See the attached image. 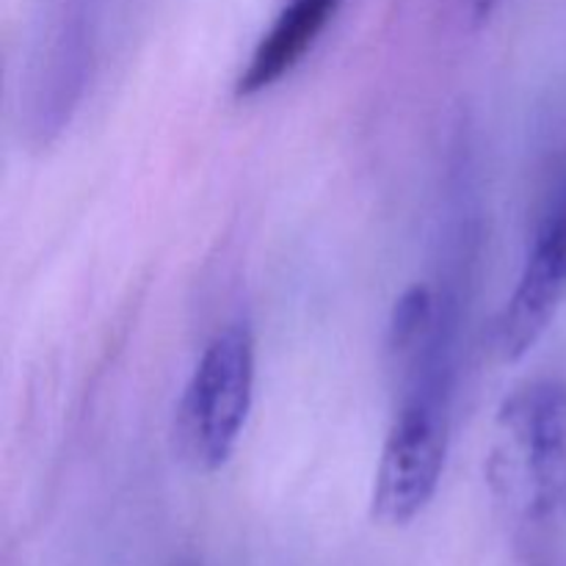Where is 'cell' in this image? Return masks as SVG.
I'll return each mask as SVG.
<instances>
[{
	"instance_id": "obj_1",
	"label": "cell",
	"mask_w": 566,
	"mask_h": 566,
	"mask_svg": "<svg viewBox=\"0 0 566 566\" xmlns=\"http://www.w3.org/2000/svg\"><path fill=\"white\" fill-rule=\"evenodd\" d=\"M457 329H440L396 368L401 401L374 479V517L407 525L434 501L448 457Z\"/></svg>"
},
{
	"instance_id": "obj_2",
	"label": "cell",
	"mask_w": 566,
	"mask_h": 566,
	"mask_svg": "<svg viewBox=\"0 0 566 566\" xmlns=\"http://www.w3.org/2000/svg\"><path fill=\"white\" fill-rule=\"evenodd\" d=\"M254 396V337L230 324L205 346L177 409L182 453L197 470L213 473L235 453Z\"/></svg>"
},
{
	"instance_id": "obj_3",
	"label": "cell",
	"mask_w": 566,
	"mask_h": 566,
	"mask_svg": "<svg viewBox=\"0 0 566 566\" xmlns=\"http://www.w3.org/2000/svg\"><path fill=\"white\" fill-rule=\"evenodd\" d=\"M501 426L512 440L497 462V486L525 520L553 517L566 506V385L534 381L501 409Z\"/></svg>"
},
{
	"instance_id": "obj_4",
	"label": "cell",
	"mask_w": 566,
	"mask_h": 566,
	"mask_svg": "<svg viewBox=\"0 0 566 566\" xmlns=\"http://www.w3.org/2000/svg\"><path fill=\"white\" fill-rule=\"evenodd\" d=\"M566 298V191L553 202L536 230L514 293L495 329V346L506 363L525 357L539 343Z\"/></svg>"
},
{
	"instance_id": "obj_5",
	"label": "cell",
	"mask_w": 566,
	"mask_h": 566,
	"mask_svg": "<svg viewBox=\"0 0 566 566\" xmlns=\"http://www.w3.org/2000/svg\"><path fill=\"white\" fill-rule=\"evenodd\" d=\"M340 3L343 0H287L238 75L235 97H254L291 75L335 20Z\"/></svg>"
},
{
	"instance_id": "obj_6",
	"label": "cell",
	"mask_w": 566,
	"mask_h": 566,
	"mask_svg": "<svg viewBox=\"0 0 566 566\" xmlns=\"http://www.w3.org/2000/svg\"><path fill=\"white\" fill-rule=\"evenodd\" d=\"M497 3H501V0H473L475 17H479V20H484V17H490L492 11L497 9Z\"/></svg>"
},
{
	"instance_id": "obj_7",
	"label": "cell",
	"mask_w": 566,
	"mask_h": 566,
	"mask_svg": "<svg viewBox=\"0 0 566 566\" xmlns=\"http://www.w3.org/2000/svg\"><path fill=\"white\" fill-rule=\"evenodd\" d=\"M177 566H199V564H193V562H182V564H177Z\"/></svg>"
}]
</instances>
